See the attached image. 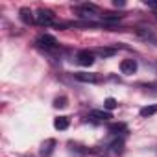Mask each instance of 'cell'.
Wrapping results in <instances>:
<instances>
[{
    "mask_svg": "<svg viewBox=\"0 0 157 157\" xmlns=\"http://www.w3.org/2000/svg\"><path fill=\"white\" fill-rule=\"evenodd\" d=\"M54 21H56V17H54V13H52L50 10H44V8L37 10V13H35V22H37V24H41V26H50V24H54Z\"/></svg>",
    "mask_w": 157,
    "mask_h": 157,
    "instance_id": "1",
    "label": "cell"
},
{
    "mask_svg": "<svg viewBox=\"0 0 157 157\" xmlns=\"http://www.w3.org/2000/svg\"><path fill=\"white\" fill-rule=\"evenodd\" d=\"M35 44H37L39 48H44V50H54V48H57V39H56L54 35L43 33V35H39V37H37Z\"/></svg>",
    "mask_w": 157,
    "mask_h": 157,
    "instance_id": "2",
    "label": "cell"
},
{
    "mask_svg": "<svg viewBox=\"0 0 157 157\" xmlns=\"http://www.w3.org/2000/svg\"><path fill=\"white\" fill-rule=\"evenodd\" d=\"M76 13L80 15L82 19H93L94 13H98V6H96V4H89V2H85V4H82V6H78V8H76Z\"/></svg>",
    "mask_w": 157,
    "mask_h": 157,
    "instance_id": "3",
    "label": "cell"
},
{
    "mask_svg": "<svg viewBox=\"0 0 157 157\" xmlns=\"http://www.w3.org/2000/svg\"><path fill=\"white\" fill-rule=\"evenodd\" d=\"M76 61L80 63L82 67H91L94 63V54L89 52V50H80L76 54Z\"/></svg>",
    "mask_w": 157,
    "mask_h": 157,
    "instance_id": "4",
    "label": "cell"
},
{
    "mask_svg": "<svg viewBox=\"0 0 157 157\" xmlns=\"http://www.w3.org/2000/svg\"><path fill=\"white\" fill-rule=\"evenodd\" d=\"M74 78L78 82H83V83H100L102 78L98 74H89V72H76Z\"/></svg>",
    "mask_w": 157,
    "mask_h": 157,
    "instance_id": "5",
    "label": "cell"
},
{
    "mask_svg": "<svg viewBox=\"0 0 157 157\" xmlns=\"http://www.w3.org/2000/svg\"><path fill=\"white\" fill-rule=\"evenodd\" d=\"M120 70H122V74H126V76L135 74V72H137V61H135V59H124V61L120 63Z\"/></svg>",
    "mask_w": 157,
    "mask_h": 157,
    "instance_id": "6",
    "label": "cell"
},
{
    "mask_svg": "<svg viewBox=\"0 0 157 157\" xmlns=\"http://www.w3.org/2000/svg\"><path fill=\"white\" fill-rule=\"evenodd\" d=\"M56 139H46L43 144H41V157H50L54 148H56Z\"/></svg>",
    "mask_w": 157,
    "mask_h": 157,
    "instance_id": "7",
    "label": "cell"
},
{
    "mask_svg": "<svg viewBox=\"0 0 157 157\" xmlns=\"http://www.w3.org/2000/svg\"><path fill=\"white\" fill-rule=\"evenodd\" d=\"M89 118H91L93 122H107V120L113 118V117H111V113H107V111H98V109H94Z\"/></svg>",
    "mask_w": 157,
    "mask_h": 157,
    "instance_id": "8",
    "label": "cell"
},
{
    "mask_svg": "<svg viewBox=\"0 0 157 157\" xmlns=\"http://www.w3.org/2000/svg\"><path fill=\"white\" fill-rule=\"evenodd\" d=\"M19 15H21V21H22L24 24H32V22H35V17H33V13L30 11V8H21Z\"/></svg>",
    "mask_w": 157,
    "mask_h": 157,
    "instance_id": "9",
    "label": "cell"
},
{
    "mask_svg": "<svg viewBox=\"0 0 157 157\" xmlns=\"http://www.w3.org/2000/svg\"><path fill=\"white\" fill-rule=\"evenodd\" d=\"M107 129H109V133L118 135V133H126V131H128V126L122 124V122H111V124L107 126Z\"/></svg>",
    "mask_w": 157,
    "mask_h": 157,
    "instance_id": "10",
    "label": "cell"
},
{
    "mask_svg": "<svg viewBox=\"0 0 157 157\" xmlns=\"http://www.w3.org/2000/svg\"><path fill=\"white\" fill-rule=\"evenodd\" d=\"M93 54H96V56H100V57H111V56L117 54V50H115V48H107V46H98V48H94Z\"/></svg>",
    "mask_w": 157,
    "mask_h": 157,
    "instance_id": "11",
    "label": "cell"
},
{
    "mask_svg": "<svg viewBox=\"0 0 157 157\" xmlns=\"http://www.w3.org/2000/svg\"><path fill=\"white\" fill-rule=\"evenodd\" d=\"M109 151H113L115 155H120V153L124 151V140H122V139L113 140V142L109 144Z\"/></svg>",
    "mask_w": 157,
    "mask_h": 157,
    "instance_id": "12",
    "label": "cell"
},
{
    "mask_svg": "<svg viewBox=\"0 0 157 157\" xmlns=\"http://www.w3.org/2000/svg\"><path fill=\"white\" fill-rule=\"evenodd\" d=\"M68 124H70L68 117H57V118L54 120V128H56V129H67Z\"/></svg>",
    "mask_w": 157,
    "mask_h": 157,
    "instance_id": "13",
    "label": "cell"
},
{
    "mask_svg": "<svg viewBox=\"0 0 157 157\" xmlns=\"http://www.w3.org/2000/svg\"><path fill=\"white\" fill-rule=\"evenodd\" d=\"M157 113V105H146V107H142L140 109V117H151V115H155Z\"/></svg>",
    "mask_w": 157,
    "mask_h": 157,
    "instance_id": "14",
    "label": "cell"
},
{
    "mask_svg": "<svg viewBox=\"0 0 157 157\" xmlns=\"http://www.w3.org/2000/svg\"><path fill=\"white\" fill-rule=\"evenodd\" d=\"M67 105H68V100H67L65 96H59V98L54 100V107H57V109H63V107H67Z\"/></svg>",
    "mask_w": 157,
    "mask_h": 157,
    "instance_id": "15",
    "label": "cell"
},
{
    "mask_svg": "<svg viewBox=\"0 0 157 157\" xmlns=\"http://www.w3.org/2000/svg\"><path fill=\"white\" fill-rule=\"evenodd\" d=\"M117 105H118V102H117L115 98H105V102H104V107H105L107 111H113V109H117Z\"/></svg>",
    "mask_w": 157,
    "mask_h": 157,
    "instance_id": "16",
    "label": "cell"
},
{
    "mask_svg": "<svg viewBox=\"0 0 157 157\" xmlns=\"http://www.w3.org/2000/svg\"><path fill=\"white\" fill-rule=\"evenodd\" d=\"M124 15H113V13H104L102 15V19L104 21H107V22H113V21H120Z\"/></svg>",
    "mask_w": 157,
    "mask_h": 157,
    "instance_id": "17",
    "label": "cell"
},
{
    "mask_svg": "<svg viewBox=\"0 0 157 157\" xmlns=\"http://www.w3.org/2000/svg\"><path fill=\"white\" fill-rule=\"evenodd\" d=\"M150 94H157V83H148V85H142Z\"/></svg>",
    "mask_w": 157,
    "mask_h": 157,
    "instance_id": "18",
    "label": "cell"
},
{
    "mask_svg": "<svg viewBox=\"0 0 157 157\" xmlns=\"http://www.w3.org/2000/svg\"><path fill=\"white\" fill-rule=\"evenodd\" d=\"M113 6H115V8H124V6H126V2H124V0H115Z\"/></svg>",
    "mask_w": 157,
    "mask_h": 157,
    "instance_id": "19",
    "label": "cell"
},
{
    "mask_svg": "<svg viewBox=\"0 0 157 157\" xmlns=\"http://www.w3.org/2000/svg\"><path fill=\"white\" fill-rule=\"evenodd\" d=\"M24 157H33V155H24Z\"/></svg>",
    "mask_w": 157,
    "mask_h": 157,
    "instance_id": "20",
    "label": "cell"
},
{
    "mask_svg": "<svg viewBox=\"0 0 157 157\" xmlns=\"http://www.w3.org/2000/svg\"><path fill=\"white\" fill-rule=\"evenodd\" d=\"M100 157H104V155H100Z\"/></svg>",
    "mask_w": 157,
    "mask_h": 157,
    "instance_id": "21",
    "label": "cell"
}]
</instances>
